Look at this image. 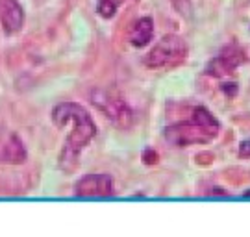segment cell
Returning a JSON list of instances; mask_svg holds the SVG:
<instances>
[{"mask_svg": "<svg viewBox=\"0 0 250 237\" xmlns=\"http://www.w3.org/2000/svg\"><path fill=\"white\" fill-rule=\"evenodd\" d=\"M247 60V56L237 44H228L224 46L219 56H215L211 62L206 67V74L213 76V78H224L235 72L237 67H241Z\"/></svg>", "mask_w": 250, "mask_h": 237, "instance_id": "obj_5", "label": "cell"}, {"mask_svg": "<svg viewBox=\"0 0 250 237\" xmlns=\"http://www.w3.org/2000/svg\"><path fill=\"white\" fill-rule=\"evenodd\" d=\"M221 124L206 108L197 106L188 121L170 124L165 128V139L174 147L189 145H208L219 135Z\"/></svg>", "mask_w": 250, "mask_h": 237, "instance_id": "obj_2", "label": "cell"}, {"mask_svg": "<svg viewBox=\"0 0 250 237\" xmlns=\"http://www.w3.org/2000/svg\"><path fill=\"white\" fill-rule=\"evenodd\" d=\"M6 152H4V156L2 158L6 159V161H13V163H19V161H22V159L26 158V152H24V147L21 145V141H19L17 135H11L8 141V145H6Z\"/></svg>", "mask_w": 250, "mask_h": 237, "instance_id": "obj_9", "label": "cell"}, {"mask_svg": "<svg viewBox=\"0 0 250 237\" xmlns=\"http://www.w3.org/2000/svg\"><path fill=\"white\" fill-rule=\"evenodd\" d=\"M74 193L78 196H109L113 193V182L107 174L82 176L74 185Z\"/></svg>", "mask_w": 250, "mask_h": 237, "instance_id": "obj_6", "label": "cell"}, {"mask_svg": "<svg viewBox=\"0 0 250 237\" xmlns=\"http://www.w3.org/2000/svg\"><path fill=\"white\" fill-rule=\"evenodd\" d=\"M245 198H250V191H247V193H245Z\"/></svg>", "mask_w": 250, "mask_h": 237, "instance_id": "obj_13", "label": "cell"}, {"mask_svg": "<svg viewBox=\"0 0 250 237\" xmlns=\"http://www.w3.org/2000/svg\"><path fill=\"white\" fill-rule=\"evenodd\" d=\"M239 156L241 158H250V141H243L239 147Z\"/></svg>", "mask_w": 250, "mask_h": 237, "instance_id": "obj_12", "label": "cell"}, {"mask_svg": "<svg viewBox=\"0 0 250 237\" xmlns=\"http://www.w3.org/2000/svg\"><path fill=\"white\" fill-rule=\"evenodd\" d=\"M188 58V44L178 35H165L150 52L145 56V65L148 69H169L180 65Z\"/></svg>", "mask_w": 250, "mask_h": 237, "instance_id": "obj_3", "label": "cell"}, {"mask_svg": "<svg viewBox=\"0 0 250 237\" xmlns=\"http://www.w3.org/2000/svg\"><path fill=\"white\" fill-rule=\"evenodd\" d=\"M52 121L58 128H67L71 126V130L67 133V143L63 150V158L71 156V161L76 163V156L83 147L89 145V141L97 133V126L93 123L89 113L82 108L80 104H72V102H63L56 106L52 109Z\"/></svg>", "mask_w": 250, "mask_h": 237, "instance_id": "obj_1", "label": "cell"}, {"mask_svg": "<svg viewBox=\"0 0 250 237\" xmlns=\"http://www.w3.org/2000/svg\"><path fill=\"white\" fill-rule=\"evenodd\" d=\"M91 102L97 106L100 111L119 128H128L132 124V121H134L132 109L119 97L107 93L104 89H95L91 93Z\"/></svg>", "mask_w": 250, "mask_h": 237, "instance_id": "obj_4", "label": "cell"}, {"mask_svg": "<svg viewBox=\"0 0 250 237\" xmlns=\"http://www.w3.org/2000/svg\"><path fill=\"white\" fill-rule=\"evenodd\" d=\"M121 2H123V0H97V11H99V15H102L104 19L113 17L117 6H119Z\"/></svg>", "mask_w": 250, "mask_h": 237, "instance_id": "obj_10", "label": "cell"}, {"mask_svg": "<svg viewBox=\"0 0 250 237\" xmlns=\"http://www.w3.org/2000/svg\"><path fill=\"white\" fill-rule=\"evenodd\" d=\"M152 35H154V21L150 17H143L135 22L134 30L130 34V43L141 48L145 44H148Z\"/></svg>", "mask_w": 250, "mask_h": 237, "instance_id": "obj_8", "label": "cell"}, {"mask_svg": "<svg viewBox=\"0 0 250 237\" xmlns=\"http://www.w3.org/2000/svg\"><path fill=\"white\" fill-rule=\"evenodd\" d=\"M0 24L6 34H17L24 24V11L17 0H0Z\"/></svg>", "mask_w": 250, "mask_h": 237, "instance_id": "obj_7", "label": "cell"}, {"mask_svg": "<svg viewBox=\"0 0 250 237\" xmlns=\"http://www.w3.org/2000/svg\"><path fill=\"white\" fill-rule=\"evenodd\" d=\"M143 161L146 163V165H154V163H158V154H156L152 149L145 150V152H143Z\"/></svg>", "mask_w": 250, "mask_h": 237, "instance_id": "obj_11", "label": "cell"}]
</instances>
